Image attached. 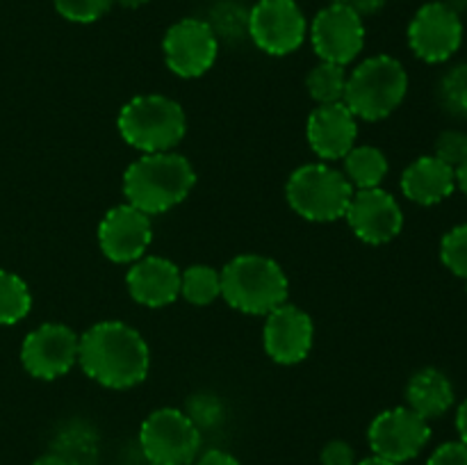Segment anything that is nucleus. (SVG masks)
<instances>
[{
	"instance_id": "1",
	"label": "nucleus",
	"mask_w": 467,
	"mask_h": 465,
	"mask_svg": "<svg viewBox=\"0 0 467 465\" xmlns=\"http://www.w3.org/2000/svg\"><path fill=\"white\" fill-rule=\"evenodd\" d=\"M78 365L99 386L128 390L140 386L149 374L150 351L137 328L119 319H108L80 336Z\"/></svg>"
},
{
	"instance_id": "2",
	"label": "nucleus",
	"mask_w": 467,
	"mask_h": 465,
	"mask_svg": "<svg viewBox=\"0 0 467 465\" xmlns=\"http://www.w3.org/2000/svg\"><path fill=\"white\" fill-rule=\"evenodd\" d=\"M194 185V167L185 155L173 150L141 153L123 173V196L149 217L176 208L190 196Z\"/></svg>"
},
{
	"instance_id": "3",
	"label": "nucleus",
	"mask_w": 467,
	"mask_h": 465,
	"mask_svg": "<svg viewBox=\"0 0 467 465\" xmlns=\"http://www.w3.org/2000/svg\"><path fill=\"white\" fill-rule=\"evenodd\" d=\"M222 296L231 308L246 315H269L278 305L287 304L285 272L276 260L260 253L235 255L223 264Z\"/></svg>"
},
{
	"instance_id": "4",
	"label": "nucleus",
	"mask_w": 467,
	"mask_h": 465,
	"mask_svg": "<svg viewBox=\"0 0 467 465\" xmlns=\"http://www.w3.org/2000/svg\"><path fill=\"white\" fill-rule=\"evenodd\" d=\"M121 140L141 153L173 150L187 132L185 109L162 94H141L128 100L117 119Z\"/></svg>"
},
{
	"instance_id": "5",
	"label": "nucleus",
	"mask_w": 467,
	"mask_h": 465,
	"mask_svg": "<svg viewBox=\"0 0 467 465\" xmlns=\"http://www.w3.org/2000/svg\"><path fill=\"white\" fill-rule=\"evenodd\" d=\"M409 73L400 59L390 55H374L363 59L347 76L342 103L363 121H381L390 117L406 98Z\"/></svg>"
},
{
	"instance_id": "6",
	"label": "nucleus",
	"mask_w": 467,
	"mask_h": 465,
	"mask_svg": "<svg viewBox=\"0 0 467 465\" xmlns=\"http://www.w3.org/2000/svg\"><path fill=\"white\" fill-rule=\"evenodd\" d=\"M354 191L345 173L327 162H310L295 169L285 185L290 208L299 217L317 223L345 217Z\"/></svg>"
},
{
	"instance_id": "7",
	"label": "nucleus",
	"mask_w": 467,
	"mask_h": 465,
	"mask_svg": "<svg viewBox=\"0 0 467 465\" xmlns=\"http://www.w3.org/2000/svg\"><path fill=\"white\" fill-rule=\"evenodd\" d=\"M140 447L149 465H190L201 450V431L182 410L158 408L141 422Z\"/></svg>"
},
{
	"instance_id": "8",
	"label": "nucleus",
	"mask_w": 467,
	"mask_h": 465,
	"mask_svg": "<svg viewBox=\"0 0 467 465\" xmlns=\"http://www.w3.org/2000/svg\"><path fill=\"white\" fill-rule=\"evenodd\" d=\"M246 32L263 53L281 57L304 44L308 23L295 0H258L249 12Z\"/></svg>"
},
{
	"instance_id": "9",
	"label": "nucleus",
	"mask_w": 467,
	"mask_h": 465,
	"mask_svg": "<svg viewBox=\"0 0 467 465\" xmlns=\"http://www.w3.org/2000/svg\"><path fill=\"white\" fill-rule=\"evenodd\" d=\"M164 62L178 78H201L217 62L219 39L208 21L182 18L173 23L162 39Z\"/></svg>"
},
{
	"instance_id": "10",
	"label": "nucleus",
	"mask_w": 467,
	"mask_h": 465,
	"mask_svg": "<svg viewBox=\"0 0 467 465\" xmlns=\"http://www.w3.org/2000/svg\"><path fill=\"white\" fill-rule=\"evenodd\" d=\"M80 336L59 322H46L30 331L21 346V363L30 377L55 381L78 365Z\"/></svg>"
},
{
	"instance_id": "11",
	"label": "nucleus",
	"mask_w": 467,
	"mask_h": 465,
	"mask_svg": "<svg viewBox=\"0 0 467 465\" xmlns=\"http://www.w3.org/2000/svg\"><path fill=\"white\" fill-rule=\"evenodd\" d=\"M429 438H431L429 422L409 406H397V408L379 413L368 431L374 456L395 460V463L415 459L427 447Z\"/></svg>"
},
{
	"instance_id": "12",
	"label": "nucleus",
	"mask_w": 467,
	"mask_h": 465,
	"mask_svg": "<svg viewBox=\"0 0 467 465\" xmlns=\"http://www.w3.org/2000/svg\"><path fill=\"white\" fill-rule=\"evenodd\" d=\"M463 44V23L442 0L427 3L418 9L409 26V46L422 62L441 64L454 57Z\"/></svg>"
},
{
	"instance_id": "13",
	"label": "nucleus",
	"mask_w": 467,
	"mask_h": 465,
	"mask_svg": "<svg viewBox=\"0 0 467 465\" xmlns=\"http://www.w3.org/2000/svg\"><path fill=\"white\" fill-rule=\"evenodd\" d=\"M310 41L319 59L347 67L365 46L363 18L349 5L331 3L310 23Z\"/></svg>"
},
{
	"instance_id": "14",
	"label": "nucleus",
	"mask_w": 467,
	"mask_h": 465,
	"mask_svg": "<svg viewBox=\"0 0 467 465\" xmlns=\"http://www.w3.org/2000/svg\"><path fill=\"white\" fill-rule=\"evenodd\" d=\"M153 240L150 217L135 205L121 203L108 210L99 223V246L108 260L117 264L135 263Z\"/></svg>"
},
{
	"instance_id": "15",
	"label": "nucleus",
	"mask_w": 467,
	"mask_h": 465,
	"mask_svg": "<svg viewBox=\"0 0 467 465\" xmlns=\"http://www.w3.org/2000/svg\"><path fill=\"white\" fill-rule=\"evenodd\" d=\"M345 219L351 231L365 244H386L404 228V212L390 191L381 187L356 190Z\"/></svg>"
},
{
	"instance_id": "16",
	"label": "nucleus",
	"mask_w": 467,
	"mask_h": 465,
	"mask_svg": "<svg viewBox=\"0 0 467 465\" xmlns=\"http://www.w3.org/2000/svg\"><path fill=\"white\" fill-rule=\"evenodd\" d=\"M265 317L263 345L274 363L296 365L308 358L315 342V324L306 310L283 304Z\"/></svg>"
},
{
	"instance_id": "17",
	"label": "nucleus",
	"mask_w": 467,
	"mask_h": 465,
	"mask_svg": "<svg viewBox=\"0 0 467 465\" xmlns=\"http://www.w3.org/2000/svg\"><path fill=\"white\" fill-rule=\"evenodd\" d=\"M306 137L319 160H342L358 140V119L345 103L317 105L306 123Z\"/></svg>"
},
{
	"instance_id": "18",
	"label": "nucleus",
	"mask_w": 467,
	"mask_h": 465,
	"mask_svg": "<svg viewBox=\"0 0 467 465\" xmlns=\"http://www.w3.org/2000/svg\"><path fill=\"white\" fill-rule=\"evenodd\" d=\"M132 299L146 308H164L181 296V269L162 255H141L126 274Z\"/></svg>"
},
{
	"instance_id": "19",
	"label": "nucleus",
	"mask_w": 467,
	"mask_h": 465,
	"mask_svg": "<svg viewBox=\"0 0 467 465\" xmlns=\"http://www.w3.org/2000/svg\"><path fill=\"white\" fill-rule=\"evenodd\" d=\"M456 190V171L436 155H422L401 173V191L418 205H436Z\"/></svg>"
},
{
	"instance_id": "20",
	"label": "nucleus",
	"mask_w": 467,
	"mask_h": 465,
	"mask_svg": "<svg viewBox=\"0 0 467 465\" xmlns=\"http://www.w3.org/2000/svg\"><path fill=\"white\" fill-rule=\"evenodd\" d=\"M451 404H454V386L441 369L424 367L409 378L406 406L427 422L445 415Z\"/></svg>"
},
{
	"instance_id": "21",
	"label": "nucleus",
	"mask_w": 467,
	"mask_h": 465,
	"mask_svg": "<svg viewBox=\"0 0 467 465\" xmlns=\"http://www.w3.org/2000/svg\"><path fill=\"white\" fill-rule=\"evenodd\" d=\"M345 162V176L354 190H372L381 187L383 178L388 176V158L381 149L369 144H356L349 153L342 158Z\"/></svg>"
},
{
	"instance_id": "22",
	"label": "nucleus",
	"mask_w": 467,
	"mask_h": 465,
	"mask_svg": "<svg viewBox=\"0 0 467 465\" xmlns=\"http://www.w3.org/2000/svg\"><path fill=\"white\" fill-rule=\"evenodd\" d=\"M55 454L62 456L68 465H94L99 456L96 431L85 422L67 424L55 440Z\"/></svg>"
},
{
	"instance_id": "23",
	"label": "nucleus",
	"mask_w": 467,
	"mask_h": 465,
	"mask_svg": "<svg viewBox=\"0 0 467 465\" xmlns=\"http://www.w3.org/2000/svg\"><path fill=\"white\" fill-rule=\"evenodd\" d=\"M347 67L319 59L306 76V89L317 105L342 103L347 89Z\"/></svg>"
},
{
	"instance_id": "24",
	"label": "nucleus",
	"mask_w": 467,
	"mask_h": 465,
	"mask_svg": "<svg viewBox=\"0 0 467 465\" xmlns=\"http://www.w3.org/2000/svg\"><path fill=\"white\" fill-rule=\"evenodd\" d=\"M181 296L192 305H208L222 296V274L210 264H192L181 272Z\"/></svg>"
},
{
	"instance_id": "25",
	"label": "nucleus",
	"mask_w": 467,
	"mask_h": 465,
	"mask_svg": "<svg viewBox=\"0 0 467 465\" xmlns=\"http://www.w3.org/2000/svg\"><path fill=\"white\" fill-rule=\"evenodd\" d=\"M32 308V294L26 281L16 274L0 269V324L12 326L27 317Z\"/></svg>"
},
{
	"instance_id": "26",
	"label": "nucleus",
	"mask_w": 467,
	"mask_h": 465,
	"mask_svg": "<svg viewBox=\"0 0 467 465\" xmlns=\"http://www.w3.org/2000/svg\"><path fill=\"white\" fill-rule=\"evenodd\" d=\"M438 98L447 112L467 119V64H456L441 78Z\"/></svg>"
},
{
	"instance_id": "27",
	"label": "nucleus",
	"mask_w": 467,
	"mask_h": 465,
	"mask_svg": "<svg viewBox=\"0 0 467 465\" xmlns=\"http://www.w3.org/2000/svg\"><path fill=\"white\" fill-rule=\"evenodd\" d=\"M182 413L192 419L196 429L201 433L208 431V429H217L219 424L223 422V415H226V408H223L222 399H219L214 392H194V395L187 399V406Z\"/></svg>"
},
{
	"instance_id": "28",
	"label": "nucleus",
	"mask_w": 467,
	"mask_h": 465,
	"mask_svg": "<svg viewBox=\"0 0 467 465\" xmlns=\"http://www.w3.org/2000/svg\"><path fill=\"white\" fill-rule=\"evenodd\" d=\"M441 260L451 274L467 281V223L454 226L442 237Z\"/></svg>"
},
{
	"instance_id": "29",
	"label": "nucleus",
	"mask_w": 467,
	"mask_h": 465,
	"mask_svg": "<svg viewBox=\"0 0 467 465\" xmlns=\"http://www.w3.org/2000/svg\"><path fill=\"white\" fill-rule=\"evenodd\" d=\"M114 0H53L62 18L71 23H94L109 12Z\"/></svg>"
},
{
	"instance_id": "30",
	"label": "nucleus",
	"mask_w": 467,
	"mask_h": 465,
	"mask_svg": "<svg viewBox=\"0 0 467 465\" xmlns=\"http://www.w3.org/2000/svg\"><path fill=\"white\" fill-rule=\"evenodd\" d=\"M213 32L219 36H240L242 32H246V26H249V12L240 9L237 5H222L217 7V12H213V21H208Z\"/></svg>"
},
{
	"instance_id": "31",
	"label": "nucleus",
	"mask_w": 467,
	"mask_h": 465,
	"mask_svg": "<svg viewBox=\"0 0 467 465\" xmlns=\"http://www.w3.org/2000/svg\"><path fill=\"white\" fill-rule=\"evenodd\" d=\"M433 155L456 171L467 160V135L461 130L441 132L436 140V153Z\"/></svg>"
},
{
	"instance_id": "32",
	"label": "nucleus",
	"mask_w": 467,
	"mask_h": 465,
	"mask_svg": "<svg viewBox=\"0 0 467 465\" xmlns=\"http://www.w3.org/2000/svg\"><path fill=\"white\" fill-rule=\"evenodd\" d=\"M427 465H467V445L461 440L445 442L429 456Z\"/></svg>"
},
{
	"instance_id": "33",
	"label": "nucleus",
	"mask_w": 467,
	"mask_h": 465,
	"mask_svg": "<svg viewBox=\"0 0 467 465\" xmlns=\"http://www.w3.org/2000/svg\"><path fill=\"white\" fill-rule=\"evenodd\" d=\"M322 465H356V451L347 440H331L319 454Z\"/></svg>"
},
{
	"instance_id": "34",
	"label": "nucleus",
	"mask_w": 467,
	"mask_h": 465,
	"mask_svg": "<svg viewBox=\"0 0 467 465\" xmlns=\"http://www.w3.org/2000/svg\"><path fill=\"white\" fill-rule=\"evenodd\" d=\"M196 465H240V460L223 450H208L199 456Z\"/></svg>"
},
{
	"instance_id": "35",
	"label": "nucleus",
	"mask_w": 467,
	"mask_h": 465,
	"mask_svg": "<svg viewBox=\"0 0 467 465\" xmlns=\"http://www.w3.org/2000/svg\"><path fill=\"white\" fill-rule=\"evenodd\" d=\"M345 5H349L360 18L365 16H374L377 12H381L386 7V0H347Z\"/></svg>"
},
{
	"instance_id": "36",
	"label": "nucleus",
	"mask_w": 467,
	"mask_h": 465,
	"mask_svg": "<svg viewBox=\"0 0 467 465\" xmlns=\"http://www.w3.org/2000/svg\"><path fill=\"white\" fill-rule=\"evenodd\" d=\"M456 429L461 433V442L467 445V399L459 406V413H456Z\"/></svg>"
},
{
	"instance_id": "37",
	"label": "nucleus",
	"mask_w": 467,
	"mask_h": 465,
	"mask_svg": "<svg viewBox=\"0 0 467 465\" xmlns=\"http://www.w3.org/2000/svg\"><path fill=\"white\" fill-rule=\"evenodd\" d=\"M32 465H68V463L59 454H55V451H48V454L39 456Z\"/></svg>"
},
{
	"instance_id": "38",
	"label": "nucleus",
	"mask_w": 467,
	"mask_h": 465,
	"mask_svg": "<svg viewBox=\"0 0 467 465\" xmlns=\"http://www.w3.org/2000/svg\"><path fill=\"white\" fill-rule=\"evenodd\" d=\"M456 187H461V191L467 196V160L456 169Z\"/></svg>"
},
{
	"instance_id": "39",
	"label": "nucleus",
	"mask_w": 467,
	"mask_h": 465,
	"mask_svg": "<svg viewBox=\"0 0 467 465\" xmlns=\"http://www.w3.org/2000/svg\"><path fill=\"white\" fill-rule=\"evenodd\" d=\"M356 465H404V463H395V460L381 459V456H368V459H363Z\"/></svg>"
},
{
	"instance_id": "40",
	"label": "nucleus",
	"mask_w": 467,
	"mask_h": 465,
	"mask_svg": "<svg viewBox=\"0 0 467 465\" xmlns=\"http://www.w3.org/2000/svg\"><path fill=\"white\" fill-rule=\"evenodd\" d=\"M114 3L121 5V7H126V9H137V7H144L149 0H114Z\"/></svg>"
},
{
	"instance_id": "41",
	"label": "nucleus",
	"mask_w": 467,
	"mask_h": 465,
	"mask_svg": "<svg viewBox=\"0 0 467 465\" xmlns=\"http://www.w3.org/2000/svg\"><path fill=\"white\" fill-rule=\"evenodd\" d=\"M445 5H450L456 14H461L467 7V0H445Z\"/></svg>"
},
{
	"instance_id": "42",
	"label": "nucleus",
	"mask_w": 467,
	"mask_h": 465,
	"mask_svg": "<svg viewBox=\"0 0 467 465\" xmlns=\"http://www.w3.org/2000/svg\"><path fill=\"white\" fill-rule=\"evenodd\" d=\"M331 3H347V0H331Z\"/></svg>"
}]
</instances>
